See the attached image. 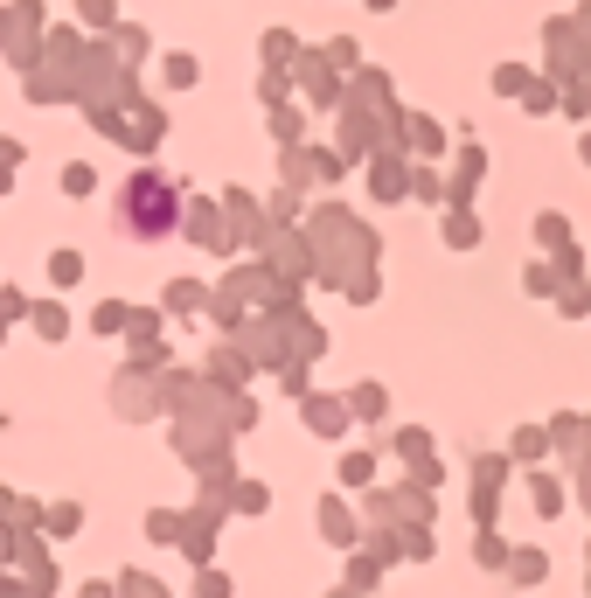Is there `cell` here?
Masks as SVG:
<instances>
[{
    "mask_svg": "<svg viewBox=\"0 0 591 598\" xmlns=\"http://www.w3.org/2000/svg\"><path fill=\"white\" fill-rule=\"evenodd\" d=\"M174 209H181V195H174L160 174H133V188L119 195V216H126V230H133V237H167Z\"/></svg>",
    "mask_w": 591,
    "mask_h": 598,
    "instance_id": "6da1fadb",
    "label": "cell"
}]
</instances>
